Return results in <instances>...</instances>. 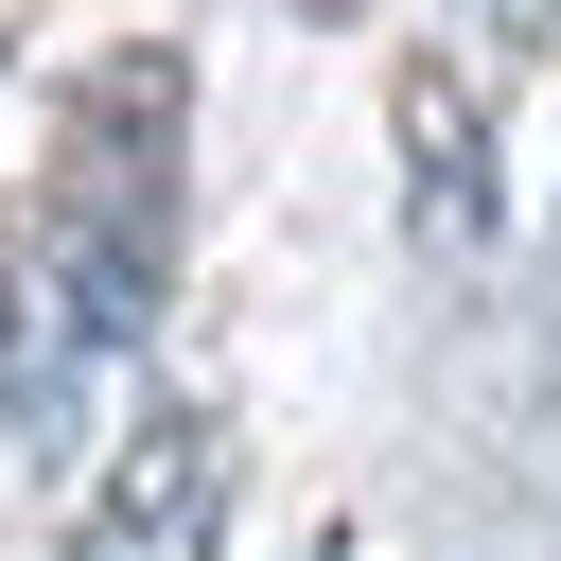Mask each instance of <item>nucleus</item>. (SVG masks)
<instances>
[{
  "label": "nucleus",
  "instance_id": "1",
  "mask_svg": "<svg viewBox=\"0 0 561 561\" xmlns=\"http://www.w3.org/2000/svg\"><path fill=\"white\" fill-rule=\"evenodd\" d=\"M175 123H193L175 35L88 53L70 105H53L35 228H18V316H0V386H18L35 438H70V403L158 333V280H175Z\"/></svg>",
  "mask_w": 561,
  "mask_h": 561
},
{
  "label": "nucleus",
  "instance_id": "2",
  "mask_svg": "<svg viewBox=\"0 0 561 561\" xmlns=\"http://www.w3.org/2000/svg\"><path fill=\"white\" fill-rule=\"evenodd\" d=\"M210 543H228V421L210 403H140L123 456L88 473L70 561H210Z\"/></svg>",
  "mask_w": 561,
  "mask_h": 561
},
{
  "label": "nucleus",
  "instance_id": "4",
  "mask_svg": "<svg viewBox=\"0 0 561 561\" xmlns=\"http://www.w3.org/2000/svg\"><path fill=\"white\" fill-rule=\"evenodd\" d=\"M456 35H473V70H526L561 35V0H456Z\"/></svg>",
  "mask_w": 561,
  "mask_h": 561
},
{
  "label": "nucleus",
  "instance_id": "3",
  "mask_svg": "<svg viewBox=\"0 0 561 561\" xmlns=\"http://www.w3.org/2000/svg\"><path fill=\"white\" fill-rule=\"evenodd\" d=\"M386 123H403V228H421L438 263H473V228H491V123H473V70L403 53V70H386Z\"/></svg>",
  "mask_w": 561,
  "mask_h": 561
},
{
  "label": "nucleus",
  "instance_id": "5",
  "mask_svg": "<svg viewBox=\"0 0 561 561\" xmlns=\"http://www.w3.org/2000/svg\"><path fill=\"white\" fill-rule=\"evenodd\" d=\"M298 18H368V0H298Z\"/></svg>",
  "mask_w": 561,
  "mask_h": 561
}]
</instances>
